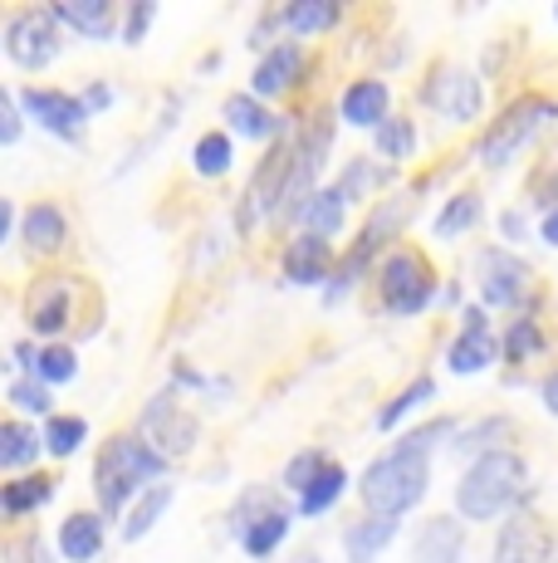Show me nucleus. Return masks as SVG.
Returning <instances> with one entry per match:
<instances>
[{
    "mask_svg": "<svg viewBox=\"0 0 558 563\" xmlns=\"http://www.w3.org/2000/svg\"><path fill=\"white\" fill-rule=\"evenodd\" d=\"M442 431H450V421H436V427H422L412 437H402L388 456H378L362 475V505L368 515H388V519H402L406 510H416L432 485V461L426 451L442 441Z\"/></svg>",
    "mask_w": 558,
    "mask_h": 563,
    "instance_id": "obj_1",
    "label": "nucleus"
},
{
    "mask_svg": "<svg viewBox=\"0 0 558 563\" xmlns=\"http://www.w3.org/2000/svg\"><path fill=\"white\" fill-rule=\"evenodd\" d=\"M524 461L514 451H486L456 485V510L466 519H495L524 495Z\"/></svg>",
    "mask_w": 558,
    "mask_h": 563,
    "instance_id": "obj_2",
    "label": "nucleus"
},
{
    "mask_svg": "<svg viewBox=\"0 0 558 563\" xmlns=\"http://www.w3.org/2000/svg\"><path fill=\"white\" fill-rule=\"evenodd\" d=\"M549 118H554V103L539 99V93H529V99L510 103V108H504V113L495 118V128L480 137V162H486V167H504V162H510V157L524 147V137H534L544 123H549Z\"/></svg>",
    "mask_w": 558,
    "mask_h": 563,
    "instance_id": "obj_3",
    "label": "nucleus"
},
{
    "mask_svg": "<svg viewBox=\"0 0 558 563\" xmlns=\"http://www.w3.org/2000/svg\"><path fill=\"white\" fill-rule=\"evenodd\" d=\"M5 54L20 69H45L59 54V15L55 10H15L5 20Z\"/></svg>",
    "mask_w": 558,
    "mask_h": 563,
    "instance_id": "obj_4",
    "label": "nucleus"
},
{
    "mask_svg": "<svg viewBox=\"0 0 558 563\" xmlns=\"http://www.w3.org/2000/svg\"><path fill=\"white\" fill-rule=\"evenodd\" d=\"M382 299L392 313H422L432 299V269L416 251H392L382 260Z\"/></svg>",
    "mask_w": 558,
    "mask_h": 563,
    "instance_id": "obj_5",
    "label": "nucleus"
},
{
    "mask_svg": "<svg viewBox=\"0 0 558 563\" xmlns=\"http://www.w3.org/2000/svg\"><path fill=\"white\" fill-rule=\"evenodd\" d=\"M235 529H241V544L250 559H270L289 534V515L279 510V500H265V490H250L235 515Z\"/></svg>",
    "mask_w": 558,
    "mask_h": 563,
    "instance_id": "obj_6",
    "label": "nucleus"
},
{
    "mask_svg": "<svg viewBox=\"0 0 558 563\" xmlns=\"http://www.w3.org/2000/svg\"><path fill=\"white\" fill-rule=\"evenodd\" d=\"M549 559H554V539H549V525L539 519V510H514L500 525L495 563H549Z\"/></svg>",
    "mask_w": 558,
    "mask_h": 563,
    "instance_id": "obj_7",
    "label": "nucleus"
},
{
    "mask_svg": "<svg viewBox=\"0 0 558 563\" xmlns=\"http://www.w3.org/2000/svg\"><path fill=\"white\" fill-rule=\"evenodd\" d=\"M289 162H294V153H284V147L260 162V172L250 177V187H245V201H241V231H255L265 216H275L279 206H284Z\"/></svg>",
    "mask_w": 558,
    "mask_h": 563,
    "instance_id": "obj_8",
    "label": "nucleus"
},
{
    "mask_svg": "<svg viewBox=\"0 0 558 563\" xmlns=\"http://www.w3.org/2000/svg\"><path fill=\"white\" fill-rule=\"evenodd\" d=\"M476 269H480V295L490 299V305H500V309H514V305H524V295H529V265L524 260H514L510 251H480L476 260Z\"/></svg>",
    "mask_w": 558,
    "mask_h": 563,
    "instance_id": "obj_9",
    "label": "nucleus"
},
{
    "mask_svg": "<svg viewBox=\"0 0 558 563\" xmlns=\"http://www.w3.org/2000/svg\"><path fill=\"white\" fill-rule=\"evenodd\" d=\"M143 431H147V441H153L157 451H167V456H181V451L197 446V421L177 407V397L171 393H157L153 402H147Z\"/></svg>",
    "mask_w": 558,
    "mask_h": 563,
    "instance_id": "obj_10",
    "label": "nucleus"
},
{
    "mask_svg": "<svg viewBox=\"0 0 558 563\" xmlns=\"http://www.w3.org/2000/svg\"><path fill=\"white\" fill-rule=\"evenodd\" d=\"M20 108L35 118L40 128H49L55 137H79L83 133V118H89V103L74 99V93H59V89H25L15 93Z\"/></svg>",
    "mask_w": 558,
    "mask_h": 563,
    "instance_id": "obj_11",
    "label": "nucleus"
},
{
    "mask_svg": "<svg viewBox=\"0 0 558 563\" xmlns=\"http://www.w3.org/2000/svg\"><path fill=\"white\" fill-rule=\"evenodd\" d=\"M422 99L432 103V108H442L446 118H456V123H470V118L480 113V84H476V74L446 69L442 84H426Z\"/></svg>",
    "mask_w": 558,
    "mask_h": 563,
    "instance_id": "obj_12",
    "label": "nucleus"
},
{
    "mask_svg": "<svg viewBox=\"0 0 558 563\" xmlns=\"http://www.w3.org/2000/svg\"><path fill=\"white\" fill-rule=\"evenodd\" d=\"M304 74V45H275L255 69V99H279Z\"/></svg>",
    "mask_w": 558,
    "mask_h": 563,
    "instance_id": "obj_13",
    "label": "nucleus"
},
{
    "mask_svg": "<svg viewBox=\"0 0 558 563\" xmlns=\"http://www.w3.org/2000/svg\"><path fill=\"white\" fill-rule=\"evenodd\" d=\"M99 461H109L113 471H123L133 485L157 481V475L167 471V465H163V451H157V446H147L143 437H118V441H109Z\"/></svg>",
    "mask_w": 558,
    "mask_h": 563,
    "instance_id": "obj_14",
    "label": "nucleus"
},
{
    "mask_svg": "<svg viewBox=\"0 0 558 563\" xmlns=\"http://www.w3.org/2000/svg\"><path fill=\"white\" fill-rule=\"evenodd\" d=\"M388 84L382 79H358V84H348L343 89V103H338V113H343V123H353V128H382L388 123Z\"/></svg>",
    "mask_w": 558,
    "mask_h": 563,
    "instance_id": "obj_15",
    "label": "nucleus"
},
{
    "mask_svg": "<svg viewBox=\"0 0 558 563\" xmlns=\"http://www.w3.org/2000/svg\"><path fill=\"white\" fill-rule=\"evenodd\" d=\"M284 275L294 285H319L328 275V241L324 235H294V245L284 251Z\"/></svg>",
    "mask_w": 558,
    "mask_h": 563,
    "instance_id": "obj_16",
    "label": "nucleus"
},
{
    "mask_svg": "<svg viewBox=\"0 0 558 563\" xmlns=\"http://www.w3.org/2000/svg\"><path fill=\"white\" fill-rule=\"evenodd\" d=\"M460 549H466V534L450 515H436L416 534V563H460Z\"/></svg>",
    "mask_w": 558,
    "mask_h": 563,
    "instance_id": "obj_17",
    "label": "nucleus"
},
{
    "mask_svg": "<svg viewBox=\"0 0 558 563\" xmlns=\"http://www.w3.org/2000/svg\"><path fill=\"white\" fill-rule=\"evenodd\" d=\"M59 554L69 563H93L103 554V525L99 515H69L59 525Z\"/></svg>",
    "mask_w": 558,
    "mask_h": 563,
    "instance_id": "obj_18",
    "label": "nucleus"
},
{
    "mask_svg": "<svg viewBox=\"0 0 558 563\" xmlns=\"http://www.w3.org/2000/svg\"><path fill=\"white\" fill-rule=\"evenodd\" d=\"M20 235H25V245L35 255H55L59 245H64V235H69V225H64L59 206L40 201V206H30V211H25V221H20Z\"/></svg>",
    "mask_w": 558,
    "mask_h": 563,
    "instance_id": "obj_19",
    "label": "nucleus"
},
{
    "mask_svg": "<svg viewBox=\"0 0 558 563\" xmlns=\"http://www.w3.org/2000/svg\"><path fill=\"white\" fill-rule=\"evenodd\" d=\"M55 15H59L69 30L89 35V40H109V35H113V25H118L113 0H64Z\"/></svg>",
    "mask_w": 558,
    "mask_h": 563,
    "instance_id": "obj_20",
    "label": "nucleus"
},
{
    "mask_svg": "<svg viewBox=\"0 0 558 563\" xmlns=\"http://www.w3.org/2000/svg\"><path fill=\"white\" fill-rule=\"evenodd\" d=\"M221 113H225V123H231L235 133L255 137V143H260V137H270V133H279V118L260 99H255V93H235V99H225Z\"/></svg>",
    "mask_w": 558,
    "mask_h": 563,
    "instance_id": "obj_21",
    "label": "nucleus"
},
{
    "mask_svg": "<svg viewBox=\"0 0 558 563\" xmlns=\"http://www.w3.org/2000/svg\"><path fill=\"white\" fill-rule=\"evenodd\" d=\"M397 539V519L388 515H368V519H358V525L348 529V559L353 563H372Z\"/></svg>",
    "mask_w": 558,
    "mask_h": 563,
    "instance_id": "obj_22",
    "label": "nucleus"
},
{
    "mask_svg": "<svg viewBox=\"0 0 558 563\" xmlns=\"http://www.w3.org/2000/svg\"><path fill=\"white\" fill-rule=\"evenodd\" d=\"M500 358V343L490 339V329H466L450 349V373H480Z\"/></svg>",
    "mask_w": 558,
    "mask_h": 563,
    "instance_id": "obj_23",
    "label": "nucleus"
},
{
    "mask_svg": "<svg viewBox=\"0 0 558 563\" xmlns=\"http://www.w3.org/2000/svg\"><path fill=\"white\" fill-rule=\"evenodd\" d=\"M49 490H55L49 475H10L5 490H0V505H5V515H30L49 500Z\"/></svg>",
    "mask_w": 558,
    "mask_h": 563,
    "instance_id": "obj_24",
    "label": "nucleus"
},
{
    "mask_svg": "<svg viewBox=\"0 0 558 563\" xmlns=\"http://www.w3.org/2000/svg\"><path fill=\"white\" fill-rule=\"evenodd\" d=\"M343 10L334 0H299V5H289L284 15H279V25H289L294 35H324L328 25H338Z\"/></svg>",
    "mask_w": 558,
    "mask_h": 563,
    "instance_id": "obj_25",
    "label": "nucleus"
},
{
    "mask_svg": "<svg viewBox=\"0 0 558 563\" xmlns=\"http://www.w3.org/2000/svg\"><path fill=\"white\" fill-rule=\"evenodd\" d=\"M299 221H304L309 235H324V241H334V235L343 231V191H319L314 201L299 211Z\"/></svg>",
    "mask_w": 558,
    "mask_h": 563,
    "instance_id": "obj_26",
    "label": "nucleus"
},
{
    "mask_svg": "<svg viewBox=\"0 0 558 563\" xmlns=\"http://www.w3.org/2000/svg\"><path fill=\"white\" fill-rule=\"evenodd\" d=\"M40 456V431H30L25 421H5L0 427V465L5 471H25Z\"/></svg>",
    "mask_w": 558,
    "mask_h": 563,
    "instance_id": "obj_27",
    "label": "nucleus"
},
{
    "mask_svg": "<svg viewBox=\"0 0 558 563\" xmlns=\"http://www.w3.org/2000/svg\"><path fill=\"white\" fill-rule=\"evenodd\" d=\"M343 485H348V475H343L338 465H324V471L314 475V485H309V490L299 495V510H304L309 519L324 515V510H334V500L343 495Z\"/></svg>",
    "mask_w": 558,
    "mask_h": 563,
    "instance_id": "obj_28",
    "label": "nucleus"
},
{
    "mask_svg": "<svg viewBox=\"0 0 558 563\" xmlns=\"http://www.w3.org/2000/svg\"><path fill=\"white\" fill-rule=\"evenodd\" d=\"M476 221H480V197L476 191H460V197H450L446 211L436 216V235H442V241H456V235L470 231Z\"/></svg>",
    "mask_w": 558,
    "mask_h": 563,
    "instance_id": "obj_29",
    "label": "nucleus"
},
{
    "mask_svg": "<svg viewBox=\"0 0 558 563\" xmlns=\"http://www.w3.org/2000/svg\"><path fill=\"white\" fill-rule=\"evenodd\" d=\"M231 137L225 133H207L197 137V147H191V167L201 172V177H221V172H231Z\"/></svg>",
    "mask_w": 558,
    "mask_h": 563,
    "instance_id": "obj_30",
    "label": "nucleus"
},
{
    "mask_svg": "<svg viewBox=\"0 0 558 563\" xmlns=\"http://www.w3.org/2000/svg\"><path fill=\"white\" fill-rule=\"evenodd\" d=\"M93 490H99V505H103L109 515H118L127 500H133V481H127L123 471H113L109 461L93 465Z\"/></svg>",
    "mask_w": 558,
    "mask_h": 563,
    "instance_id": "obj_31",
    "label": "nucleus"
},
{
    "mask_svg": "<svg viewBox=\"0 0 558 563\" xmlns=\"http://www.w3.org/2000/svg\"><path fill=\"white\" fill-rule=\"evenodd\" d=\"M171 505V490L167 485H157V490H147L143 500H137V510H133V519H127L123 525V539H143L147 529L157 525V519H163V510Z\"/></svg>",
    "mask_w": 558,
    "mask_h": 563,
    "instance_id": "obj_32",
    "label": "nucleus"
},
{
    "mask_svg": "<svg viewBox=\"0 0 558 563\" xmlns=\"http://www.w3.org/2000/svg\"><path fill=\"white\" fill-rule=\"evenodd\" d=\"M426 397H436V383H432V377H416V383L406 387L402 397H392V402L378 411V431H392L397 421H402V417H406V411H412V407H422Z\"/></svg>",
    "mask_w": 558,
    "mask_h": 563,
    "instance_id": "obj_33",
    "label": "nucleus"
},
{
    "mask_svg": "<svg viewBox=\"0 0 558 563\" xmlns=\"http://www.w3.org/2000/svg\"><path fill=\"white\" fill-rule=\"evenodd\" d=\"M83 437H89V427L79 417H49V427H45V446L55 456H74L83 446Z\"/></svg>",
    "mask_w": 558,
    "mask_h": 563,
    "instance_id": "obj_34",
    "label": "nucleus"
},
{
    "mask_svg": "<svg viewBox=\"0 0 558 563\" xmlns=\"http://www.w3.org/2000/svg\"><path fill=\"white\" fill-rule=\"evenodd\" d=\"M544 349V333H539V323L534 319H514V329L504 333V358H514V363H524V358H534V353Z\"/></svg>",
    "mask_w": 558,
    "mask_h": 563,
    "instance_id": "obj_35",
    "label": "nucleus"
},
{
    "mask_svg": "<svg viewBox=\"0 0 558 563\" xmlns=\"http://www.w3.org/2000/svg\"><path fill=\"white\" fill-rule=\"evenodd\" d=\"M30 323H35V333H59L64 323H69V295H64V289H55L45 305L35 299V313H30Z\"/></svg>",
    "mask_w": 558,
    "mask_h": 563,
    "instance_id": "obj_36",
    "label": "nucleus"
},
{
    "mask_svg": "<svg viewBox=\"0 0 558 563\" xmlns=\"http://www.w3.org/2000/svg\"><path fill=\"white\" fill-rule=\"evenodd\" d=\"M378 147L388 157H412V147H416L412 123H406V118H388V123L378 128Z\"/></svg>",
    "mask_w": 558,
    "mask_h": 563,
    "instance_id": "obj_37",
    "label": "nucleus"
},
{
    "mask_svg": "<svg viewBox=\"0 0 558 563\" xmlns=\"http://www.w3.org/2000/svg\"><path fill=\"white\" fill-rule=\"evenodd\" d=\"M79 373V358H74L69 349H45L35 363V377L40 383H69V377Z\"/></svg>",
    "mask_w": 558,
    "mask_h": 563,
    "instance_id": "obj_38",
    "label": "nucleus"
},
{
    "mask_svg": "<svg viewBox=\"0 0 558 563\" xmlns=\"http://www.w3.org/2000/svg\"><path fill=\"white\" fill-rule=\"evenodd\" d=\"M10 402H15L20 411H40V417H45V411H49V393H45V383H40V377H25V383H10Z\"/></svg>",
    "mask_w": 558,
    "mask_h": 563,
    "instance_id": "obj_39",
    "label": "nucleus"
},
{
    "mask_svg": "<svg viewBox=\"0 0 558 563\" xmlns=\"http://www.w3.org/2000/svg\"><path fill=\"white\" fill-rule=\"evenodd\" d=\"M319 471H324V456H319V451H304V456H294V461H289L284 481H289V485H294V490H299V495H304V490H309V485H314V475H319Z\"/></svg>",
    "mask_w": 558,
    "mask_h": 563,
    "instance_id": "obj_40",
    "label": "nucleus"
},
{
    "mask_svg": "<svg viewBox=\"0 0 558 563\" xmlns=\"http://www.w3.org/2000/svg\"><path fill=\"white\" fill-rule=\"evenodd\" d=\"M153 15H157L153 0H143V5L127 10V25H123V40H127V45H137V40H143V30H147V20H153Z\"/></svg>",
    "mask_w": 558,
    "mask_h": 563,
    "instance_id": "obj_41",
    "label": "nucleus"
},
{
    "mask_svg": "<svg viewBox=\"0 0 558 563\" xmlns=\"http://www.w3.org/2000/svg\"><path fill=\"white\" fill-rule=\"evenodd\" d=\"M15 103H20V99H10V93H5V103H0V118H5V123H0V143H15V137H20V113H15Z\"/></svg>",
    "mask_w": 558,
    "mask_h": 563,
    "instance_id": "obj_42",
    "label": "nucleus"
},
{
    "mask_svg": "<svg viewBox=\"0 0 558 563\" xmlns=\"http://www.w3.org/2000/svg\"><path fill=\"white\" fill-rule=\"evenodd\" d=\"M362 181H368V162H358V167H348V172H343V181H338L343 201H348V197H358V191H362Z\"/></svg>",
    "mask_w": 558,
    "mask_h": 563,
    "instance_id": "obj_43",
    "label": "nucleus"
},
{
    "mask_svg": "<svg viewBox=\"0 0 558 563\" xmlns=\"http://www.w3.org/2000/svg\"><path fill=\"white\" fill-rule=\"evenodd\" d=\"M83 103H89V113H93V108H109L113 103V89H109V84H93V89L83 93Z\"/></svg>",
    "mask_w": 558,
    "mask_h": 563,
    "instance_id": "obj_44",
    "label": "nucleus"
},
{
    "mask_svg": "<svg viewBox=\"0 0 558 563\" xmlns=\"http://www.w3.org/2000/svg\"><path fill=\"white\" fill-rule=\"evenodd\" d=\"M500 231H504V235H510V241H520V231H524L520 211H504V216H500Z\"/></svg>",
    "mask_w": 558,
    "mask_h": 563,
    "instance_id": "obj_45",
    "label": "nucleus"
},
{
    "mask_svg": "<svg viewBox=\"0 0 558 563\" xmlns=\"http://www.w3.org/2000/svg\"><path fill=\"white\" fill-rule=\"evenodd\" d=\"M544 407H549L554 417H558V373L544 377Z\"/></svg>",
    "mask_w": 558,
    "mask_h": 563,
    "instance_id": "obj_46",
    "label": "nucleus"
},
{
    "mask_svg": "<svg viewBox=\"0 0 558 563\" xmlns=\"http://www.w3.org/2000/svg\"><path fill=\"white\" fill-rule=\"evenodd\" d=\"M539 235H544L549 245H558V206H554L549 216H544V231H539Z\"/></svg>",
    "mask_w": 558,
    "mask_h": 563,
    "instance_id": "obj_47",
    "label": "nucleus"
}]
</instances>
